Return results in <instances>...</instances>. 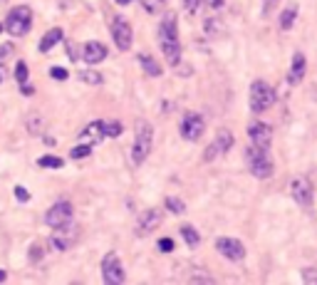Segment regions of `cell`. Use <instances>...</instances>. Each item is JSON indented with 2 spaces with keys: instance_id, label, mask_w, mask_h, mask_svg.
Listing matches in <instances>:
<instances>
[{
  "instance_id": "1",
  "label": "cell",
  "mask_w": 317,
  "mask_h": 285,
  "mask_svg": "<svg viewBox=\"0 0 317 285\" xmlns=\"http://www.w3.org/2000/svg\"><path fill=\"white\" fill-rule=\"evenodd\" d=\"M158 45L166 57L169 65H179L181 60V43H179V32H176V18L166 15L164 23L158 25Z\"/></svg>"
},
{
  "instance_id": "2",
  "label": "cell",
  "mask_w": 317,
  "mask_h": 285,
  "mask_svg": "<svg viewBox=\"0 0 317 285\" xmlns=\"http://www.w3.org/2000/svg\"><path fill=\"white\" fill-rule=\"evenodd\" d=\"M154 146V127H151V121L141 119L136 121V134H134V146H132V161L136 166H141L149 151Z\"/></svg>"
},
{
  "instance_id": "3",
  "label": "cell",
  "mask_w": 317,
  "mask_h": 285,
  "mask_svg": "<svg viewBox=\"0 0 317 285\" xmlns=\"http://www.w3.org/2000/svg\"><path fill=\"white\" fill-rule=\"evenodd\" d=\"M246 161H248V169L255 179H268L272 174V159H270L268 149H263V146L250 144L246 151Z\"/></svg>"
},
{
  "instance_id": "4",
  "label": "cell",
  "mask_w": 317,
  "mask_h": 285,
  "mask_svg": "<svg viewBox=\"0 0 317 285\" xmlns=\"http://www.w3.org/2000/svg\"><path fill=\"white\" fill-rule=\"evenodd\" d=\"M275 102V90L265 82V79H255V82L250 85V109L255 114L260 112H268Z\"/></svg>"
},
{
  "instance_id": "5",
  "label": "cell",
  "mask_w": 317,
  "mask_h": 285,
  "mask_svg": "<svg viewBox=\"0 0 317 285\" xmlns=\"http://www.w3.org/2000/svg\"><path fill=\"white\" fill-rule=\"evenodd\" d=\"M30 25H32V10H30L27 5L13 8V10L8 13V18H5V30H8L10 35H15V37L27 35Z\"/></svg>"
},
{
  "instance_id": "6",
  "label": "cell",
  "mask_w": 317,
  "mask_h": 285,
  "mask_svg": "<svg viewBox=\"0 0 317 285\" xmlns=\"http://www.w3.org/2000/svg\"><path fill=\"white\" fill-rule=\"evenodd\" d=\"M55 233H52V238H50V246L55 248V251H69L74 243H77V238H79V226L77 223H65V226H57V228H52Z\"/></svg>"
},
{
  "instance_id": "7",
  "label": "cell",
  "mask_w": 317,
  "mask_h": 285,
  "mask_svg": "<svg viewBox=\"0 0 317 285\" xmlns=\"http://www.w3.org/2000/svg\"><path fill=\"white\" fill-rule=\"evenodd\" d=\"M102 278L107 285H122L124 283V268H122V261H119L116 253H107L104 261H102Z\"/></svg>"
},
{
  "instance_id": "8",
  "label": "cell",
  "mask_w": 317,
  "mask_h": 285,
  "mask_svg": "<svg viewBox=\"0 0 317 285\" xmlns=\"http://www.w3.org/2000/svg\"><path fill=\"white\" fill-rule=\"evenodd\" d=\"M216 251H218L223 258L233 261V263H241V261L246 258V246H243L238 238H228V236L216 238Z\"/></svg>"
},
{
  "instance_id": "9",
  "label": "cell",
  "mask_w": 317,
  "mask_h": 285,
  "mask_svg": "<svg viewBox=\"0 0 317 285\" xmlns=\"http://www.w3.org/2000/svg\"><path fill=\"white\" fill-rule=\"evenodd\" d=\"M112 40H114V45L122 50V52H127L132 48L134 32H132V25L124 18H114L112 20Z\"/></svg>"
},
{
  "instance_id": "10",
  "label": "cell",
  "mask_w": 317,
  "mask_h": 285,
  "mask_svg": "<svg viewBox=\"0 0 317 285\" xmlns=\"http://www.w3.org/2000/svg\"><path fill=\"white\" fill-rule=\"evenodd\" d=\"M204 129H206V121L201 114H196V112H188L181 121V137L186 142H198L204 137Z\"/></svg>"
},
{
  "instance_id": "11",
  "label": "cell",
  "mask_w": 317,
  "mask_h": 285,
  "mask_svg": "<svg viewBox=\"0 0 317 285\" xmlns=\"http://www.w3.org/2000/svg\"><path fill=\"white\" fill-rule=\"evenodd\" d=\"M72 216H74L72 203H69V201H57L55 206L45 214V223H47L50 228H57V226L69 223V221H72Z\"/></svg>"
},
{
  "instance_id": "12",
  "label": "cell",
  "mask_w": 317,
  "mask_h": 285,
  "mask_svg": "<svg viewBox=\"0 0 317 285\" xmlns=\"http://www.w3.org/2000/svg\"><path fill=\"white\" fill-rule=\"evenodd\" d=\"M158 226H161V211H156V209H146V211H141V214H139L134 233H136L139 238H144V236L154 233Z\"/></svg>"
},
{
  "instance_id": "13",
  "label": "cell",
  "mask_w": 317,
  "mask_h": 285,
  "mask_svg": "<svg viewBox=\"0 0 317 285\" xmlns=\"http://www.w3.org/2000/svg\"><path fill=\"white\" fill-rule=\"evenodd\" d=\"M230 146H233V134H230L228 129H221V132L216 134V139L211 142V146L206 149L204 159H206V161H216L218 156L228 154V151H230Z\"/></svg>"
},
{
  "instance_id": "14",
  "label": "cell",
  "mask_w": 317,
  "mask_h": 285,
  "mask_svg": "<svg viewBox=\"0 0 317 285\" xmlns=\"http://www.w3.org/2000/svg\"><path fill=\"white\" fill-rule=\"evenodd\" d=\"M290 196H293V201L297 203V206L310 209V206H312V186H310V181H307L305 176L293 179V181H290Z\"/></svg>"
},
{
  "instance_id": "15",
  "label": "cell",
  "mask_w": 317,
  "mask_h": 285,
  "mask_svg": "<svg viewBox=\"0 0 317 285\" xmlns=\"http://www.w3.org/2000/svg\"><path fill=\"white\" fill-rule=\"evenodd\" d=\"M248 137H250V144L268 149L270 142H272V127L265 124V121H253V124L248 127Z\"/></svg>"
},
{
  "instance_id": "16",
  "label": "cell",
  "mask_w": 317,
  "mask_h": 285,
  "mask_svg": "<svg viewBox=\"0 0 317 285\" xmlns=\"http://www.w3.org/2000/svg\"><path fill=\"white\" fill-rule=\"evenodd\" d=\"M107 134H104V121H90V124L79 132V142L82 144H99L102 139H104Z\"/></svg>"
},
{
  "instance_id": "17",
  "label": "cell",
  "mask_w": 317,
  "mask_h": 285,
  "mask_svg": "<svg viewBox=\"0 0 317 285\" xmlns=\"http://www.w3.org/2000/svg\"><path fill=\"white\" fill-rule=\"evenodd\" d=\"M104 57H107V48H104L102 43H97V40L82 45V60H85L87 65H99Z\"/></svg>"
},
{
  "instance_id": "18",
  "label": "cell",
  "mask_w": 317,
  "mask_h": 285,
  "mask_svg": "<svg viewBox=\"0 0 317 285\" xmlns=\"http://www.w3.org/2000/svg\"><path fill=\"white\" fill-rule=\"evenodd\" d=\"M305 67H307V62H305V55L302 52H295L293 55V67H290V85H297L300 79L305 77Z\"/></svg>"
},
{
  "instance_id": "19",
  "label": "cell",
  "mask_w": 317,
  "mask_h": 285,
  "mask_svg": "<svg viewBox=\"0 0 317 285\" xmlns=\"http://www.w3.org/2000/svg\"><path fill=\"white\" fill-rule=\"evenodd\" d=\"M62 40V27H52L43 35V40H40V52H50L57 43Z\"/></svg>"
},
{
  "instance_id": "20",
  "label": "cell",
  "mask_w": 317,
  "mask_h": 285,
  "mask_svg": "<svg viewBox=\"0 0 317 285\" xmlns=\"http://www.w3.org/2000/svg\"><path fill=\"white\" fill-rule=\"evenodd\" d=\"M139 62H141V67H144V72L149 77H158V74H161V67H158V62L151 55H139Z\"/></svg>"
},
{
  "instance_id": "21",
  "label": "cell",
  "mask_w": 317,
  "mask_h": 285,
  "mask_svg": "<svg viewBox=\"0 0 317 285\" xmlns=\"http://www.w3.org/2000/svg\"><path fill=\"white\" fill-rule=\"evenodd\" d=\"M43 127H45V119L37 117V114H30V117L25 119V129H27V134H32V137L43 132Z\"/></svg>"
},
{
  "instance_id": "22",
  "label": "cell",
  "mask_w": 317,
  "mask_h": 285,
  "mask_svg": "<svg viewBox=\"0 0 317 285\" xmlns=\"http://www.w3.org/2000/svg\"><path fill=\"white\" fill-rule=\"evenodd\" d=\"M295 18H297V5H288V8L283 10V15H280V27H283V30H290L293 23H295Z\"/></svg>"
},
{
  "instance_id": "23",
  "label": "cell",
  "mask_w": 317,
  "mask_h": 285,
  "mask_svg": "<svg viewBox=\"0 0 317 285\" xmlns=\"http://www.w3.org/2000/svg\"><path fill=\"white\" fill-rule=\"evenodd\" d=\"M181 236H183V240H186L188 248H196L198 243H201V236H198V231L191 228V226H183V228H181Z\"/></svg>"
},
{
  "instance_id": "24",
  "label": "cell",
  "mask_w": 317,
  "mask_h": 285,
  "mask_svg": "<svg viewBox=\"0 0 317 285\" xmlns=\"http://www.w3.org/2000/svg\"><path fill=\"white\" fill-rule=\"evenodd\" d=\"M79 79H82L85 85H94V87H99L104 82V77L99 72H94V70H82V72H79Z\"/></svg>"
},
{
  "instance_id": "25",
  "label": "cell",
  "mask_w": 317,
  "mask_h": 285,
  "mask_svg": "<svg viewBox=\"0 0 317 285\" xmlns=\"http://www.w3.org/2000/svg\"><path fill=\"white\" fill-rule=\"evenodd\" d=\"M62 164H65V161L60 156H52V154L37 159V166H43V169H62Z\"/></svg>"
},
{
  "instance_id": "26",
  "label": "cell",
  "mask_w": 317,
  "mask_h": 285,
  "mask_svg": "<svg viewBox=\"0 0 317 285\" xmlns=\"http://www.w3.org/2000/svg\"><path fill=\"white\" fill-rule=\"evenodd\" d=\"M92 154V144H82L79 142L72 151H69V159H85V156H90Z\"/></svg>"
},
{
  "instance_id": "27",
  "label": "cell",
  "mask_w": 317,
  "mask_h": 285,
  "mask_svg": "<svg viewBox=\"0 0 317 285\" xmlns=\"http://www.w3.org/2000/svg\"><path fill=\"white\" fill-rule=\"evenodd\" d=\"M166 209H169L171 214H183V211H186L183 201H181V198H176V196H166Z\"/></svg>"
},
{
  "instance_id": "28",
  "label": "cell",
  "mask_w": 317,
  "mask_h": 285,
  "mask_svg": "<svg viewBox=\"0 0 317 285\" xmlns=\"http://www.w3.org/2000/svg\"><path fill=\"white\" fill-rule=\"evenodd\" d=\"M122 132H124L122 121H107V124H104V134H107V137H119Z\"/></svg>"
},
{
  "instance_id": "29",
  "label": "cell",
  "mask_w": 317,
  "mask_h": 285,
  "mask_svg": "<svg viewBox=\"0 0 317 285\" xmlns=\"http://www.w3.org/2000/svg\"><path fill=\"white\" fill-rule=\"evenodd\" d=\"M164 3L166 0H141V5L146 13H158V10H164Z\"/></svg>"
},
{
  "instance_id": "30",
  "label": "cell",
  "mask_w": 317,
  "mask_h": 285,
  "mask_svg": "<svg viewBox=\"0 0 317 285\" xmlns=\"http://www.w3.org/2000/svg\"><path fill=\"white\" fill-rule=\"evenodd\" d=\"M15 79H18L20 85H25V82H27V65H25L23 60L15 65Z\"/></svg>"
},
{
  "instance_id": "31",
  "label": "cell",
  "mask_w": 317,
  "mask_h": 285,
  "mask_svg": "<svg viewBox=\"0 0 317 285\" xmlns=\"http://www.w3.org/2000/svg\"><path fill=\"white\" fill-rule=\"evenodd\" d=\"M43 253H45L43 243H32V248H30V261H32V263H37L40 258H43Z\"/></svg>"
},
{
  "instance_id": "32",
  "label": "cell",
  "mask_w": 317,
  "mask_h": 285,
  "mask_svg": "<svg viewBox=\"0 0 317 285\" xmlns=\"http://www.w3.org/2000/svg\"><path fill=\"white\" fill-rule=\"evenodd\" d=\"M302 280H305L307 285H317V270H315V268H305V270H302Z\"/></svg>"
},
{
  "instance_id": "33",
  "label": "cell",
  "mask_w": 317,
  "mask_h": 285,
  "mask_svg": "<svg viewBox=\"0 0 317 285\" xmlns=\"http://www.w3.org/2000/svg\"><path fill=\"white\" fill-rule=\"evenodd\" d=\"M50 77H52V79H60V82H62V79L69 77V72H67L65 67H50Z\"/></svg>"
},
{
  "instance_id": "34",
  "label": "cell",
  "mask_w": 317,
  "mask_h": 285,
  "mask_svg": "<svg viewBox=\"0 0 317 285\" xmlns=\"http://www.w3.org/2000/svg\"><path fill=\"white\" fill-rule=\"evenodd\" d=\"M158 251H161V253H171L174 251V240L171 238H161V240H158Z\"/></svg>"
},
{
  "instance_id": "35",
  "label": "cell",
  "mask_w": 317,
  "mask_h": 285,
  "mask_svg": "<svg viewBox=\"0 0 317 285\" xmlns=\"http://www.w3.org/2000/svg\"><path fill=\"white\" fill-rule=\"evenodd\" d=\"M15 198H18L20 203L30 201V193H27V189H25V186H15Z\"/></svg>"
},
{
  "instance_id": "36",
  "label": "cell",
  "mask_w": 317,
  "mask_h": 285,
  "mask_svg": "<svg viewBox=\"0 0 317 285\" xmlns=\"http://www.w3.org/2000/svg\"><path fill=\"white\" fill-rule=\"evenodd\" d=\"M191 280L193 283H198V280H201V283H213V278L208 273H191Z\"/></svg>"
},
{
  "instance_id": "37",
  "label": "cell",
  "mask_w": 317,
  "mask_h": 285,
  "mask_svg": "<svg viewBox=\"0 0 317 285\" xmlns=\"http://www.w3.org/2000/svg\"><path fill=\"white\" fill-rule=\"evenodd\" d=\"M198 5H201V0H183V8H186V13H196V10H198Z\"/></svg>"
},
{
  "instance_id": "38",
  "label": "cell",
  "mask_w": 317,
  "mask_h": 285,
  "mask_svg": "<svg viewBox=\"0 0 317 285\" xmlns=\"http://www.w3.org/2000/svg\"><path fill=\"white\" fill-rule=\"evenodd\" d=\"M13 52H15L13 45H0V57H8V55H13Z\"/></svg>"
},
{
  "instance_id": "39",
  "label": "cell",
  "mask_w": 317,
  "mask_h": 285,
  "mask_svg": "<svg viewBox=\"0 0 317 285\" xmlns=\"http://www.w3.org/2000/svg\"><path fill=\"white\" fill-rule=\"evenodd\" d=\"M20 92H23V95H25V97H30V95H35V87H32V85H27V82H25V85H20Z\"/></svg>"
},
{
  "instance_id": "40",
  "label": "cell",
  "mask_w": 317,
  "mask_h": 285,
  "mask_svg": "<svg viewBox=\"0 0 317 285\" xmlns=\"http://www.w3.org/2000/svg\"><path fill=\"white\" fill-rule=\"evenodd\" d=\"M5 77H8V70L3 67V62H0V85H3V82H5Z\"/></svg>"
},
{
  "instance_id": "41",
  "label": "cell",
  "mask_w": 317,
  "mask_h": 285,
  "mask_svg": "<svg viewBox=\"0 0 317 285\" xmlns=\"http://www.w3.org/2000/svg\"><path fill=\"white\" fill-rule=\"evenodd\" d=\"M208 5H211V8H216V10H218V8H221V5H223V0H208Z\"/></svg>"
},
{
  "instance_id": "42",
  "label": "cell",
  "mask_w": 317,
  "mask_h": 285,
  "mask_svg": "<svg viewBox=\"0 0 317 285\" xmlns=\"http://www.w3.org/2000/svg\"><path fill=\"white\" fill-rule=\"evenodd\" d=\"M67 55H69L72 60H77V52H74V45H67Z\"/></svg>"
},
{
  "instance_id": "43",
  "label": "cell",
  "mask_w": 317,
  "mask_h": 285,
  "mask_svg": "<svg viewBox=\"0 0 317 285\" xmlns=\"http://www.w3.org/2000/svg\"><path fill=\"white\" fill-rule=\"evenodd\" d=\"M116 5H129V3H134V0H114Z\"/></svg>"
},
{
  "instance_id": "44",
  "label": "cell",
  "mask_w": 317,
  "mask_h": 285,
  "mask_svg": "<svg viewBox=\"0 0 317 285\" xmlns=\"http://www.w3.org/2000/svg\"><path fill=\"white\" fill-rule=\"evenodd\" d=\"M5 278H8V273H5V270H0V283H3Z\"/></svg>"
},
{
  "instance_id": "45",
  "label": "cell",
  "mask_w": 317,
  "mask_h": 285,
  "mask_svg": "<svg viewBox=\"0 0 317 285\" xmlns=\"http://www.w3.org/2000/svg\"><path fill=\"white\" fill-rule=\"evenodd\" d=\"M277 0H265V8H270V5H275Z\"/></svg>"
},
{
  "instance_id": "46",
  "label": "cell",
  "mask_w": 317,
  "mask_h": 285,
  "mask_svg": "<svg viewBox=\"0 0 317 285\" xmlns=\"http://www.w3.org/2000/svg\"><path fill=\"white\" fill-rule=\"evenodd\" d=\"M3 30H5V27H3V25H0V32H3Z\"/></svg>"
},
{
  "instance_id": "47",
  "label": "cell",
  "mask_w": 317,
  "mask_h": 285,
  "mask_svg": "<svg viewBox=\"0 0 317 285\" xmlns=\"http://www.w3.org/2000/svg\"><path fill=\"white\" fill-rule=\"evenodd\" d=\"M0 3H5V0H0Z\"/></svg>"
}]
</instances>
